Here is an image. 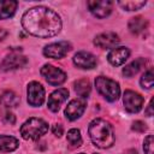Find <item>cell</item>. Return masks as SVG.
Returning a JSON list of instances; mask_svg holds the SVG:
<instances>
[{"label": "cell", "mask_w": 154, "mask_h": 154, "mask_svg": "<svg viewBox=\"0 0 154 154\" xmlns=\"http://www.w3.org/2000/svg\"><path fill=\"white\" fill-rule=\"evenodd\" d=\"M118 4L126 11H137L146 5V1H119Z\"/></svg>", "instance_id": "cb8c5ba5"}, {"label": "cell", "mask_w": 154, "mask_h": 154, "mask_svg": "<svg viewBox=\"0 0 154 154\" xmlns=\"http://www.w3.org/2000/svg\"><path fill=\"white\" fill-rule=\"evenodd\" d=\"M28 63V59L19 54V53H12L10 55H7L1 63H0V70L1 71H11V70H16L19 67L25 66Z\"/></svg>", "instance_id": "9c48e42d"}, {"label": "cell", "mask_w": 154, "mask_h": 154, "mask_svg": "<svg viewBox=\"0 0 154 154\" xmlns=\"http://www.w3.org/2000/svg\"><path fill=\"white\" fill-rule=\"evenodd\" d=\"M124 154H137V152H136L135 149H130V150H128V152L124 153Z\"/></svg>", "instance_id": "4dcf8cb0"}, {"label": "cell", "mask_w": 154, "mask_h": 154, "mask_svg": "<svg viewBox=\"0 0 154 154\" xmlns=\"http://www.w3.org/2000/svg\"><path fill=\"white\" fill-rule=\"evenodd\" d=\"M18 2L14 0H4L0 1V19H7L12 17L17 10Z\"/></svg>", "instance_id": "e0dca14e"}, {"label": "cell", "mask_w": 154, "mask_h": 154, "mask_svg": "<svg viewBox=\"0 0 154 154\" xmlns=\"http://www.w3.org/2000/svg\"><path fill=\"white\" fill-rule=\"evenodd\" d=\"M131 129H132L134 131H137V132H144V131L147 130V126H146V124H144L143 122L136 120V122L132 124Z\"/></svg>", "instance_id": "484cf974"}, {"label": "cell", "mask_w": 154, "mask_h": 154, "mask_svg": "<svg viewBox=\"0 0 154 154\" xmlns=\"http://www.w3.org/2000/svg\"><path fill=\"white\" fill-rule=\"evenodd\" d=\"M88 132L91 142L99 148L106 149L112 147L114 143L116 137H114L113 129L111 124L105 119L96 118L91 120L88 128Z\"/></svg>", "instance_id": "7a4b0ae2"}, {"label": "cell", "mask_w": 154, "mask_h": 154, "mask_svg": "<svg viewBox=\"0 0 154 154\" xmlns=\"http://www.w3.org/2000/svg\"><path fill=\"white\" fill-rule=\"evenodd\" d=\"M67 96H69V90L65 88H60V89L54 90L48 97V101H47L48 108L52 112H58L60 106L66 101Z\"/></svg>", "instance_id": "7c38bea8"}, {"label": "cell", "mask_w": 154, "mask_h": 154, "mask_svg": "<svg viewBox=\"0 0 154 154\" xmlns=\"http://www.w3.org/2000/svg\"><path fill=\"white\" fill-rule=\"evenodd\" d=\"M4 122L5 123H10V124H14L16 118H14V116L11 112H6L5 116H4Z\"/></svg>", "instance_id": "83f0119b"}, {"label": "cell", "mask_w": 154, "mask_h": 154, "mask_svg": "<svg viewBox=\"0 0 154 154\" xmlns=\"http://www.w3.org/2000/svg\"><path fill=\"white\" fill-rule=\"evenodd\" d=\"M73 87H75V91L77 95H79L82 99H85L89 96L90 94V83L88 79L85 78H82V79H78L73 83Z\"/></svg>", "instance_id": "ffe728a7"}, {"label": "cell", "mask_w": 154, "mask_h": 154, "mask_svg": "<svg viewBox=\"0 0 154 154\" xmlns=\"http://www.w3.org/2000/svg\"><path fill=\"white\" fill-rule=\"evenodd\" d=\"M119 43V37L117 34L114 32H102L100 35H97L94 38V45L97 46L99 48L102 49H108V48H114Z\"/></svg>", "instance_id": "4fadbf2b"}, {"label": "cell", "mask_w": 154, "mask_h": 154, "mask_svg": "<svg viewBox=\"0 0 154 154\" xmlns=\"http://www.w3.org/2000/svg\"><path fill=\"white\" fill-rule=\"evenodd\" d=\"M19 146V142L13 136L0 135V150L1 152H13Z\"/></svg>", "instance_id": "ac0fdd59"}, {"label": "cell", "mask_w": 154, "mask_h": 154, "mask_svg": "<svg viewBox=\"0 0 154 154\" xmlns=\"http://www.w3.org/2000/svg\"><path fill=\"white\" fill-rule=\"evenodd\" d=\"M0 101H1V103H2L4 106H6V107H16V106L19 105L20 99H19V96H18L16 93H13V91H11V90H7V91H5V93L0 96Z\"/></svg>", "instance_id": "44dd1931"}, {"label": "cell", "mask_w": 154, "mask_h": 154, "mask_svg": "<svg viewBox=\"0 0 154 154\" xmlns=\"http://www.w3.org/2000/svg\"><path fill=\"white\" fill-rule=\"evenodd\" d=\"M22 25L26 32L40 38L55 36L61 29V19L57 12L45 6L28 10L22 17Z\"/></svg>", "instance_id": "6da1fadb"}, {"label": "cell", "mask_w": 154, "mask_h": 154, "mask_svg": "<svg viewBox=\"0 0 154 154\" xmlns=\"http://www.w3.org/2000/svg\"><path fill=\"white\" fill-rule=\"evenodd\" d=\"M48 131V124L41 118H29L20 126V135L24 140H37Z\"/></svg>", "instance_id": "3957f363"}, {"label": "cell", "mask_w": 154, "mask_h": 154, "mask_svg": "<svg viewBox=\"0 0 154 154\" xmlns=\"http://www.w3.org/2000/svg\"><path fill=\"white\" fill-rule=\"evenodd\" d=\"M146 65V60L143 58L136 59L134 61H131L130 64H128L124 69H123V75L126 77H132L134 75H136L143 66Z\"/></svg>", "instance_id": "d6986e66"}, {"label": "cell", "mask_w": 154, "mask_h": 154, "mask_svg": "<svg viewBox=\"0 0 154 154\" xmlns=\"http://www.w3.org/2000/svg\"><path fill=\"white\" fill-rule=\"evenodd\" d=\"M41 75L51 85H60L66 81V73L51 64H46L41 67Z\"/></svg>", "instance_id": "5b68a950"}, {"label": "cell", "mask_w": 154, "mask_h": 154, "mask_svg": "<svg viewBox=\"0 0 154 154\" xmlns=\"http://www.w3.org/2000/svg\"><path fill=\"white\" fill-rule=\"evenodd\" d=\"M140 83H141L142 88H146V89H150L153 87V84H154V73H153L152 69L147 70L142 75L141 79H140Z\"/></svg>", "instance_id": "603a6c76"}, {"label": "cell", "mask_w": 154, "mask_h": 154, "mask_svg": "<svg viewBox=\"0 0 154 154\" xmlns=\"http://www.w3.org/2000/svg\"><path fill=\"white\" fill-rule=\"evenodd\" d=\"M85 106H87V102H85V99H73L69 102V105L66 106L65 108V117L69 119V120H76L78 119L84 109H85Z\"/></svg>", "instance_id": "30bf717a"}, {"label": "cell", "mask_w": 154, "mask_h": 154, "mask_svg": "<svg viewBox=\"0 0 154 154\" xmlns=\"http://www.w3.org/2000/svg\"><path fill=\"white\" fill-rule=\"evenodd\" d=\"M146 113H147L148 117H152L153 116V99L149 101V105H148V108H147Z\"/></svg>", "instance_id": "f1b7e54d"}, {"label": "cell", "mask_w": 154, "mask_h": 154, "mask_svg": "<svg viewBox=\"0 0 154 154\" xmlns=\"http://www.w3.org/2000/svg\"><path fill=\"white\" fill-rule=\"evenodd\" d=\"M70 49H71V45L66 41H61V42H55L46 46L43 48V54L48 58L61 59L69 53Z\"/></svg>", "instance_id": "52a82bcc"}, {"label": "cell", "mask_w": 154, "mask_h": 154, "mask_svg": "<svg viewBox=\"0 0 154 154\" xmlns=\"http://www.w3.org/2000/svg\"><path fill=\"white\" fill-rule=\"evenodd\" d=\"M130 51L126 47H114L109 51L107 59L111 65L113 66H119L125 63V60L129 58Z\"/></svg>", "instance_id": "9a60e30c"}, {"label": "cell", "mask_w": 154, "mask_h": 154, "mask_svg": "<svg viewBox=\"0 0 154 154\" xmlns=\"http://www.w3.org/2000/svg\"><path fill=\"white\" fill-rule=\"evenodd\" d=\"M153 146H154L153 136H152V135H148V136L144 138V142H143V150H144V153H146V154H154Z\"/></svg>", "instance_id": "d4e9b609"}, {"label": "cell", "mask_w": 154, "mask_h": 154, "mask_svg": "<svg viewBox=\"0 0 154 154\" xmlns=\"http://www.w3.org/2000/svg\"><path fill=\"white\" fill-rule=\"evenodd\" d=\"M95 87H96V90L99 91V94H101L109 102L118 100V97L120 95L119 84L111 78H107L103 76L96 77L95 78Z\"/></svg>", "instance_id": "277c9868"}, {"label": "cell", "mask_w": 154, "mask_h": 154, "mask_svg": "<svg viewBox=\"0 0 154 154\" xmlns=\"http://www.w3.org/2000/svg\"><path fill=\"white\" fill-rule=\"evenodd\" d=\"M112 5H113V2L107 1V0L88 1V8L96 18H106L112 11Z\"/></svg>", "instance_id": "8fae6325"}, {"label": "cell", "mask_w": 154, "mask_h": 154, "mask_svg": "<svg viewBox=\"0 0 154 154\" xmlns=\"http://www.w3.org/2000/svg\"><path fill=\"white\" fill-rule=\"evenodd\" d=\"M73 64L79 69H94L97 64V60L91 53L82 51L73 55Z\"/></svg>", "instance_id": "5bb4252c"}, {"label": "cell", "mask_w": 154, "mask_h": 154, "mask_svg": "<svg viewBox=\"0 0 154 154\" xmlns=\"http://www.w3.org/2000/svg\"><path fill=\"white\" fill-rule=\"evenodd\" d=\"M123 103L129 113H137L143 106V97L141 94L134 90H125L123 96Z\"/></svg>", "instance_id": "8992f818"}, {"label": "cell", "mask_w": 154, "mask_h": 154, "mask_svg": "<svg viewBox=\"0 0 154 154\" xmlns=\"http://www.w3.org/2000/svg\"><path fill=\"white\" fill-rule=\"evenodd\" d=\"M67 142L71 147H79L82 144V137L78 129H71L67 132Z\"/></svg>", "instance_id": "7402d4cb"}, {"label": "cell", "mask_w": 154, "mask_h": 154, "mask_svg": "<svg viewBox=\"0 0 154 154\" xmlns=\"http://www.w3.org/2000/svg\"><path fill=\"white\" fill-rule=\"evenodd\" d=\"M95 154H96V153H95Z\"/></svg>", "instance_id": "d6a6232c"}, {"label": "cell", "mask_w": 154, "mask_h": 154, "mask_svg": "<svg viewBox=\"0 0 154 154\" xmlns=\"http://www.w3.org/2000/svg\"><path fill=\"white\" fill-rule=\"evenodd\" d=\"M52 131H53V134H54L55 136L60 137V136L63 135V132H64V129H63V126H61L60 124H55V125H53Z\"/></svg>", "instance_id": "4316f807"}, {"label": "cell", "mask_w": 154, "mask_h": 154, "mask_svg": "<svg viewBox=\"0 0 154 154\" xmlns=\"http://www.w3.org/2000/svg\"><path fill=\"white\" fill-rule=\"evenodd\" d=\"M128 28L129 30L135 34V35H138V34H142L143 31L147 30L148 28V20L141 16H137V17H132L129 23H128Z\"/></svg>", "instance_id": "2e32d148"}, {"label": "cell", "mask_w": 154, "mask_h": 154, "mask_svg": "<svg viewBox=\"0 0 154 154\" xmlns=\"http://www.w3.org/2000/svg\"><path fill=\"white\" fill-rule=\"evenodd\" d=\"M7 36V31L5 29H0V41H2Z\"/></svg>", "instance_id": "f546056e"}, {"label": "cell", "mask_w": 154, "mask_h": 154, "mask_svg": "<svg viewBox=\"0 0 154 154\" xmlns=\"http://www.w3.org/2000/svg\"><path fill=\"white\" fill-rule=\"evenodd\" d=\"M28 102L29 105L37 107L45 101V89L38 82H30L28 84Z\"/></svg>", "instance_id": "ba28073f"}, {"label": "cell", "mask_w": 154, "mask_h": 154, "mask_svg": "<svg viewBox=\"0 0 154 154\" xmlns=\"http://www.w3.org/2000/svg\"><path fill=\"white\" fill-rule=\"evenodd\" d=\"M79 154H84V153H79Z\"/></svg>", "instance_id": "1f68e13d"}]
</instances>
